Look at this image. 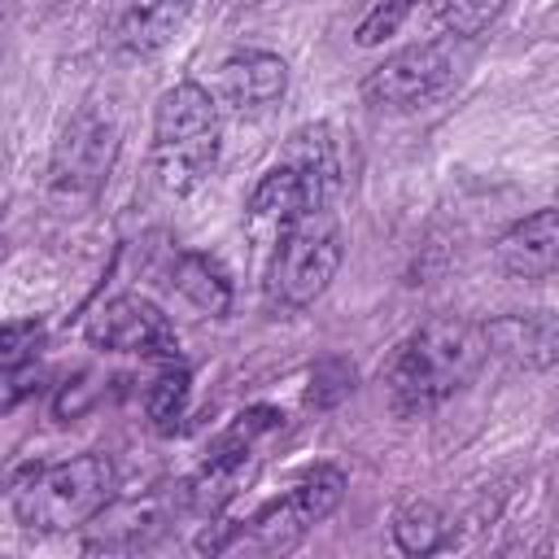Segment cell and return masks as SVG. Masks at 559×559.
Returning a JSON list of instances; mask_svg holds the SVG:
<instances>
[{"instance_id": "1", "label": "cell", "mask_w": 559, "mask_h": 559, "mask_svg": "<svg viewBox=\"0 0 559 559\" xmlns=\"http://www.w3.org/2000/svg\"><path fill=\"white\" fill-rule=\"evenodd\" d=\"M485 332L463 319H432L415 328L384 367L389 406L402 419H424L441 402H450L485 358Z\"/></svg>"}, {"instance_id": "2", "label": "cell", "mask_w": 559, "mask_h": 559, "mask_svg": "<svg viewBox=\"0 0 559 559\" xmlns=\"http://www.w3.org/2000/svg\"><path fill=\"white\" fill-rule=\"evenodd\" d=\"M118 489V467L109 454H74L66 463H31L9 480L13 515L35 533H70L92 524Z\"/></svg>"}, {"instance_id": "3", "label": "cell", "mask_w": 559, "mask_h": 559, "mask_svg": "<svg viewBox=\"0 0 559 559\" xmlns=\"http://www.w3.org/2000/svg\"><path fill=\"white\" fill-rule=\"evenodd\" d=\"M223 114L201 83H175L153 114V179L166 197H192L218 166Z\"/></svg>"}, {"instance_id": "4", "label": "cell", "mask_w": 559, "mask_h": 559, "mask_svg": "<svg viewBox=\"0 0 559 559\" xmlns=\"http://www.w3.org/2000/svg\"><path fill=\"white\" fill-rule=\"evenodd\" d=\"M341 266V223L332 205L306 210L275 245L266 266V301L280 310H306L319 301Z\"/></svg>"}, {"instance_id": "5", "label": "cell", "mask_w": 559, "mask_h": 559, "mask_svg": "<svg viewBox=\"0 0 559 559\" xmlns=\"http://www.w3.org/2000/svg\"><path fill=\"white\" fill-rule=\"evenodd\" d=\"M118 157V122L109 109L83 105L61 127L48 157V192L57 201H92Z\"/></svg>"}, {"instance_id": "6", "label": "cell", "mask_w": 559, "mask_h": 559, "mask_svg": "<svg viewBox=\"0 0 559 559\" xmlns=\"http://www.w3.org/2000/svg\"><path fill=\"white\" fill-rule=\"evenodd\" d=\"M454 79V48L445 39H424L411 48H397L362 79V105L371 109H415L432 96H441Z\"/></svg>"}, {"instance_id": "7", "label": "cell", "mask_w": 559, "mask_h": 559, "mask_svg": "<svg viewBox=\"0 0 559 559\" xmlns=\"http://www.w3.org/2000/svg\"><path fill=\"white\" fill-rule=\"evenodd\" d=\"M87 341L96 349L109 354H140V358H162V362H179V332L175 323L135 293L109 297L87 314Z\"/></svg>"}, {"instance_id": "8", "label": "cell", "mask_w": 559, "mask_h": 559, "mask_svg": "<svg viewBox=\"0 0 559 559\" xmlns=\"http://www.w3.org/2000/svg\"><path fill=\"white\" fill-rule=\"evenodd\" d=\"M480 332L485 349L515 371H546L559 362V314L550 310H511L489 319Z\"/></svg>"}, {"instance_id": "9", "label": "cell", "mask_w": 559, "mask_h": 559, "mask_svg": "<svg viewBox=\"0 0 559 559\" xmlns=\"http://www.w3.org/2000/svg\"><path fill=\"white\" fill-rule=\"evenodd\" d=\"M192 0H114L105 17V44L122 57L162 52L183 26Z\"/></svg>"}, {"instance_id": "10", "label": "cell", "mask_w": 559, "mask_h": 559, "mask_svg": "<svg viewBox=\"0 0 559 559\" xmlns=\"http://www.w3.org/2000/svg\"><path fill=\"white\" fill-rule=\"evenodd\" d=\"M218 92H223V105L240 118H258L266 109H275L288 92V66L266 52V48H245V52H231L223 66H218Z\"/></svg>"}, {"instance_id": "11", "label": "cell", "mask_w": 559, "mask_h": 559, "mask_svg": "<svg viewBox=\"0 0 559 559\" xmlns=\"http://www.w3.org/2000/svg\"><path fill=\"white\" fill-rule=\"evenodd\" d=\"M306 210H319L306 179L288 162H275L271 170H262V179L253 183V192L245 201V231L258 245H275Z\"/></svg>"}, {"instance_id": "12", "label": "cell", "mask_w": 559, "mask_h": 559, "mask_svg": "<svg viewBox=\"0 0 559 559\" xmlns=\"http://www.w3.org/2000/svg\"><path fill=\"white\" fill-rule=\"evenodd\" d=\"M493 258L511 280H546L559 266V210H533L528 218L511 223L498 236Z\"/></svg>"}, {"instance_id": "13", "label": "cell", "mask_w": 559, "mask_h": 559, "mask_svg": "<svg viewBox=\"0 0 559 559\" xmlns=\"http://www.w3.org/2000/svg\"><path fill=\"white\" fill-rule=\"evenodd\" d=\"M310 188L314 205H336L341 197V183H345V166H341V148H336V135L332 127L323 122H310V127H297L284 144V157Z\"/></svg>"}, {"instance_id": "14", "label": "cell", "mask_w": 559, "mask_h": 559, "mask_svg": "<svg viewBox=\"0 0 559 559\" xmlns=\"http://www.w3.org/2000/svg\"><path fill=\"white\" fill-rule=\"evenodd\" d=\"M166 528V515L153 502H131V507H105L92 524L87 550H140Z\"/></svg>"}, {"instance_id": "15", "label": "cell", "mask_w": 559, "mask_h": 559, "mask_svg": "<svg viewBox=\"0 0 559 559\" xmlns=\"http://www.w3.org/2000/svg\"><path fill=\"white\" fill-rule=\"evenodd\" d=\"M170 280L175 288L210 319H223L231 310V280L227 271L210 258V253H179L175 266H170Z\"/></svg>"}, {"instance_id": "16", "label": "cell", "mask_w": 559, "mask_h": 559, "mask_svg": "<svg viewBox=\"0 0 559 559\" xmlns=\"http://www.w3.org/2000/svg\"><path fill=\"white\" fill-rule=\"evenodd\" d=\"M188 393H192V380H188V367L183 362H166L153 384L144 389V415L157 432H175L179 419L188 415Z\"/></svg>"}, {"instance_id": "17", "label": "cell", "mask_w": 559, "mask_h": 559, "mask_svg": "<svg viewBox=\"0 0 559 559\" xmlns=\"http://www.w3.org/2000/svg\"><path fill=\"white\" fill-rule=\"evenodd\" d=\"M393 542L402 555H432L445 546V520L432 502L411 498L393 511Z\"/></svg>"}, {"instance_id": "18", "label": "cell", "mask_w": 559, "mask_h": 559, "mask_svg": "<svg viewBox=\"0 0 559 559\" xmlns=\"http://www.w3.org/2000/svg\"><path fill=\"white\" fill-rule=\"evenodd\" d=\"M288 493H293V502L306 511V520L319 524V520H328V515L341 507V498H345V472L332 467V463H314Z\"/></svg>"}, {"instance_id": "19", "label": "cell", "mask_w": 559, "mask_h": 559, "mask_svg": "<svg viewBox=\"0 0 559 559\" xmlns=\"http://www.w3.org/2000/svg\"><path fill=\"white\" fill-rule=\"evenodd\" d=\"M428 4H432V17H437V26L445 35L472 39V35H480L502 13L507 0H428Z\"/></svg>"}, {"instance_id": "20", "label": "cell", "mask_w": 559, "mask_h": 559, "mask_svg": "<svg viewBox=\"0 0 559 559\" xmlns=\"http://www.w3.org/2000/svg\"><path fill=\"white\" fill-rule=\"evenodd\" d=\"M354 393V362L349 358H319L310 367V389H306V402L314 411H332L336 402H345Z\"/></svg>"}, {"instance_id": "21", "label": "cell", "mask_w": 559, "mask_h": 559, "mask_svg": "<svg viewBox=\"0 0 559 559\" xmlns=\"http://www.w3.org/2000/svg\"><path fill=\"white\" fill-rule=\"evenodd\" d=\"M39 345H44V323L39 319H9L4 332H0V367L13 371V367L35 362Z\"/></svg>"}, {"instance_id": "22", "label": "cell", "mask_w": 559, "mask_h": 559, "mask_svg": "<svg viewBox=\"0 0 559 559\" xmlns=\"http://www.w3.org/2000/svg\"><path fill=\"white\" fill-rule=\"evenodd\" d=\"M415 9H419V0H380V4L358 22L354 39H358L362 48H376V44H384L389 35H397L402 22H406Z\"/></svg>"}]
</instances>
